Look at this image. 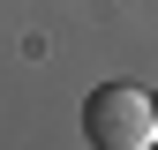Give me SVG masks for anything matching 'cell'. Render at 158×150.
Instances as JSON below:
<instances>
[{
    "mask_svg": "<svg viewBox=\"0 0 158 150\" xmlns=\"http://www.w3.org/2000/svg\"><path fill=\"white\" fill-rule=\"evenodd\" d=\"M151 105H158V90H151Z\"/></svg>",
    "mask_w": 158,
    "mask_h": 150,
    "instance_id": "7a4b0ae2",
    "label": "cell"
},
{
    "mask_svg": "<svg viewBox=\"0 0 158 150\" xmlns=\"http://www.w3.org/2000/svg\"><path fill=\"white\" fill-rule=\"evenodd\" d=\"M83 135L98 150H143V143H158V105L135 83H98L83 98Z\"/></svg>",
    "mask_w": 158,
    "mask_h": 150,
    "instance_id": "6da1fadb",
    "label": "cell"
}]
</instances>
